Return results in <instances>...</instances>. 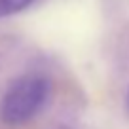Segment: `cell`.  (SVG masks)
Returning <instances> with one entry per match:
<instances>
[{
    "label": "cell",
    "mask_w": 129,
    "mask_h": 129,
    "mask_svg": "<svg viewBox=\"0 0 129 129\" xmlns=\"http://www.w3.org/2000/svg\"><path fill=\"white\" fill-rule=\"evenodd\" d=\"M49 97V82L40 74H25L8 85L0 101V120L6 125L30 121Z\"/></svg>",
    "instance_id": "obj_1"
},
{
    "label": "cell",
    "mask_w": 129,
    "mask_h": 129,
    "mask_svg": "<svg viewBox=\"0 0 129 129\" xmlns=\"http://www.w3.org/2000/svg\"><path fill=\"white\" fill-rule=\"evenodd\" d=\"M34 0H0V19L2 17H10L21 13L23 10H27Z\"/></svg>",
    "instance_id": "obj_2"
},
{
    "label": "cell",
    "mask_w": 129,
    "mask_h": 129,
    "mask_svg": "<svg viewBox=\"0 0 129 129\" xmlns=\"http://www.w3.org/2000/svg\"><path fill=\"white\" fill-rule=\"evenodd\" d=\"M125 106H127V112H129V89H127V97H125Z\"/></svg>",
    "instance_id": "obj_3"
}]
</instances>
